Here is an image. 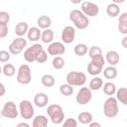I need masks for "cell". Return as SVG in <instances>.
<instances>
[{
	"instance_id": "cell-3",
	"label": "cell",
	"mask_w": 127,
	"mask_h": 127,
	"mask_svg": "<svg viewBox=\"0 0 127 127\" xmlns=\"http://www.w3.org/2000/svg\"><path fill=\"white\" fill-rule=\"evenodd\" d=\"M119 112V107H118V100L116 97L109 96L103 104V113L106 117L108 118H114L117 116Z\"/></svg>"
},
{
	"instance_id": "cell-17",
	"label": "cell",
	"mask_w": 127,
	"mask_h": 127,
	"mask_svg": "<svg viewBox=\"0 0 127 127\" xmlns=\"http://www.w3.org/2000/svg\"><path fill=\"white\" fill-rule=\"evenodd\" d=\"M118 31L123 35H127V12L122 13L118 18Z\"/></svg>"
},
{
	"instance_id": "cell-29",
	"label": "cell",
	"mask_w": 127,
	"mask_h": 127,
	"mask_svg": "<svg viewBox=\"0 0 127 127\" xmlns=\"http://www.w3.org/2000/svg\"><path fill=\"white\" fill-rule=\"evenodd\" d=\"M102 68H103V67H101V66L95 64L94 63L90 62V63L88 64V65H87V72H88L90 75L96 76V75H98V74L102 71Z\"/></svg>"
},
{
	"instance_id": "cell-43",
	"label": "cell",
	"mask_w": 127,
	"mask_h": 127,
	"mask_svg": "<svg viewBox=\"0 0 127 127\" xmlns=\"http://www.w3.org/2000/svg\"><path fill=\"white\" fill-rule=\"evenodd\" d=\"M30 125L28 124V123H26V122H21V123H19L18 125H17V127H29Z\"/></svg>"
},
{
	"instance_id": "cell-2",
	"label": "cell",
	"mask_w": 127,
	"mask_h": 127,
	"mask_svg": "<svg viewBox=\"0 0 127 127\" xmlns=\"http://www.w3.org/2000/svg\"><path fill=\"white\" fill-rule=\"evenodd\" d=\"M47 114L54 124L59 125L64 122V112L62 106L59 104H50L47 108Z\"/></svg>"
},
{
	"instance_id": "cell-38",
	"label": "cell",
	"mask_w": 127,
	"mask_h": 127,
	"mask_svg": "<svg viewBox=\"0 0 127 127\" xmlns=\"http://www.w3.org/2000/svg\"><path fill=\"white\" fill-rule=\"evenodd\" d=\"M47 60H48V52L45 51V50H43L41 52V54L39 55V57H38V59H37L36 62L38 64H44V63L47 62Z\"/></svg>"
},
{
	"instance_id": "cell-5",
	"label": "cell",
	"mask_w": 127,
	"mask_h": 127,
	"mask_svg": "<svg viewBox=\"0 0 127 127\" xmlns=\"http://www.w3.org/2000/svg\"><path fill=\"white\" fill-rule=\"evenodd\" d=\"M65 80L72 86H82L86 82V75L81 71H70L66 74Z\"/></svg>"
},
{
	"instance_id": "cell-33",
	"label": "cell",
	"mask_w": 127,
	"mask_h": 127,
	"mask_svg": "<svg viewBox=\"0 0 127 127\" xmlns=\"http://www.w3.org/2000/svg\"><path fill=\"white\" fill-rule=\"evenodd\" d=\"M52 64H53V67L55 69H62L64 64H65V62L64 60V58H62L61 56H57L53 59V62H52Z\"/></svg>"
},
{
	"instance_id": "cell-40",
	"label": "cell",
	"mask_w": 127,
	"mask_h": 127,
	"mask_svg": "<svg viewBox=\"0 0 127 127\" xmlns=\"http://www.w3.org/2000/svg\"><path fill=\"white\" fill-rule=\"evenodd\" d=\"M8 35V25L0 24V38L3 39Z\"/></svg>"
},
{
	"instance_id": "cell-24",
	"label": "cell",
	"mask_w": 127,
	"mask_h": 127,
	"mask_svg": "<svg viewBox=\"0 0 127 127\" xmlns=\"http://www.w3.org/2000/svg\"><path fill=\"white\" fill-rule=\"evenodd\" d=\"M103 86V79L99 76H94L90 81H89V84H88V87L91 89V90H99L101 87Z\"/></svg>"
},
{
	"instance_id": "cell-8",
	"label": "cell",
	"mask_w": 127,
	"mask_h": 127,
	"mask_svg": "<svg viewBox=\"0 0 127 127\" xmlns=\"http://www.w3.org/2000/svg\"><path fill=\"white\" fill-rule=\"evenodd\" d=\"M19 110L13 101H7L1 110V115L8 119H15L19 115Z\"/></svg>"
},
{
	"instance_id": "cell-45",
	"label": "cell",
	"mask_w": 127,
	"mask_h": 127,
	"mask_svg": "<svg viewBox=\"0 0 127 127\" xmlns=\"http://www.w3.org/2000/svg\"><path fill=\"white\" fill-rule=\"evenodd\" d=\"M113 3H116V4H121V3H124L126 0H111Z\"/></svg>"
},
{
	"instance_id": "cell-15",
	"label": "cell",
	"mask_w": 127,
	"mask_h": 127,
	"mask_svg": "<svg viewBox=\"0 0 127 127\" xmlns=\"http://www.w3.org/2000/svg\"><path fill=\"white\" fill-rule=\"evenodd\" d=\"M42 36V31L40 30L39 27H31L27 33V38L31 42H37L41 39Z\"/></svg>"
},
{
	"instance_id": "cell-4",
	"label": "cell",
	"mask_w": 127,
	"mask_h": 127,
	"mask_svg": "<svg viewBox=\"0 0 127 127\" xmlns=\"http://www.w3.org/2000/svg\"><path fill=\"white\" fill-rule=\"evenodd\" d=\"M17 82L23 85H27L32 80V71L28 64H21L17 70L16 76Z\"/></svg>"
},
{
	"instance_id": "cell-21",
	"label": "cell",
	"mask_w": 127,
	"mask_h": 127,
	"mask_svg": "<svg viewBox=\"0 0 127 127\" xmlns=\"http://www.w3.org/2000/svg\"><path fill=\"white\" fill-rule=\"evenodd\" d=\"M33 127H46L48 126V117L45 115H37L33 118Z\"/></svg>"
},
{
	"instance_id": "cell-27",
	"label": "cell",
	"mask_w": 127,
	"mask_h": 127,
	"mask_svg": "<svg viewBox=\"0 0 127 127\" xmlns=\"http://www.w3.org/2000/svg\"><path fill=\"white\" fill-rule=\"evenodd\" d=\"M102 88H103V92H104L106 95H108V96L114 95V94L116 93V90H117V89H116V85H115L113 82H111V81L105 82V83L103 84Z\"/></svg>"
},
{
	"instance_id": "cell-30",
	"label": "cell",
	"mask_w": 127,
	"mask_h": 127,
	"mask_svg": "<svg viewBox=\"0 0 127 127\" xmlns=\"http://www.w3.org/2000/svg\"><path fill=\"white\" fill-rule=\"evenodd\" d=\"M73 52H74V54H75L76 56H78V57H83V56H85V55L88 53V49H87V46H86L85 44L80 43V44H77V45L73 48Z\"/></svg>"
},
{
	"instance_id": "cell-32",
	"label": "cell",
	"mask_w": 127,
	"mask_h": 127,
	"mask_svg": "<svg viewBox=\"0 0 127 127\" xmlns=\"http://www.w3.org/2000/svg\"><path fill=\"white\" fill-rule=\"evenodd\" d=\"M60 92L64 95V96H70L73 93V87L72 85H70L69 83H64L60 86Z\"/></svg>"
},
{
	"instance_id": "cell-7",
	"label": "cell",
	"mask_w": 127,
	"mask_h": 127,
	"mask_svg": "<svg viewBox=\"0 0 127 127\" xmlns=\"http://www.w3.org/2000/svg\"><path fill=\"white\" fill-rule=\"evenodd\" d=\"M19 112L23 119H25V120L32 119L35 114V110H34V106H33L32 102L27 99L22 100L19 103Z\"/></svg>"
},
{
	"instance_id": "cell-26",
	"label": "cell",
	"mask_w": 127,
	"mask_h": 127,
	"mask_svg": "<svg viewBox=\"0 0 127 127\" xmlns=\"http://www.w3.org/2000/svg\"><path fill=\"white\" fill-rule=\"evenodd\" d=\"M116 98L119 102H121L124 105H127V88L120 87L116 90Z\"/></svg>"
},
{
	"instance_id": "cell-34",
	"label": "cell",
	"mask_w": 127,
	"mask_h": 127,
	"mask_svg": "<svg viewBox=\"0 0 127 127\" xmlns=\"http://www.w3.org/2000/svg\"><path fill=\"white\" fill-rule=\"evenodd\" d=\"M91 62L94 63L95 64H97V65L103 67V65L105 64V62H106V61H105V58H103V56H102V54H101V55H97V56L91 58Z\"/></svg>"
},
{
	"instance_id": "cell-22",
	"label": "cell",
	"mask_w": 127,
	"mask_h": 127,
	"mask_svg": "<svg viewBox=\"0 0 127 127\" xmlns=\"http://www.w3.org/2000/svg\"><path fill=\"white\" fill-rule=\"evenodd\" d=\"M41 40L43 43L45 44H51L54 40V32L52 29L48 28V29H45L43 32H42V36H41Z\"/></svg>"
},
{
	"instance_id": "cell-23",
	"label": "cell",
	"mask_w": 127,
	"mask_h": 127,
	"mask_svg": "<svg viewBox=\"0 0 127 127\" xmlns=\"http://www.w3.org/2000/svg\"><path fill=\"white\" fill-rule=\"evenodd\" d=\"M117 74H118V71L114 65H109L105 67L103 70V76L107 79H113L117 76Z\"/></svg>"
},
{
	"instance_id": "cell-6",
	"label": "cell",
	"mask_w": 127,
	"mask_h": 127,
	"mask_svg": "<svg viewBox=\"0 0 127 127\" xmlns=\"http://www.w3.org/2000/svg\"><path fill=\"white\" fill-rule=\"evenodd\" d=\"M43 47L40 44H34L24 51V59L28 63H34L37 61L39 55L43 51Z\"/></svg>"
},
{
	"instance_id": "cell-36",
	"label": "cell",
	"mask_w": 127,
	"mask_h": 127,
	"mask_svg": "<svg viewBox=\"0 0 127 127\" xmlns=\"http://www.w3.org/2000/svg\"><path fill=\"white\" fill-rule=\"evenodd\" d=\"M10 55H11V53L8 52V51H4V50L0 51V62L1 63H7V62H9L10 59H11V56Z\"/></svg>"
},
{
	"instance_id": "cell-31",
	"label": "cell",
	"mask_w": 127,
	"mask_h": 127,
	"mask_svg": "<svg viewBox=\"0 0 127 127\" xmlns=\"http://www.w3.org/2000/svg\"><path fill=\"white\" fill-rule=\"evenodd\" d=\"M2 72L5 76L7 77H11L13 75H15L16 73V68L15 66L12 64H5L3 65V68H2Z\"/></svg>"
},
{
	"instance_id": "cell-25",
	"label": "cell",
	"mask_w": 127,
	"mask_h": 127,
	"mask_svg": "<svg viewBox=\"0 0 127 127\" xmlns=\"http://www.w3.org/2000/svg\"><path fill=\"white\" fill-rule=\"evenodd\" d=\"M77 119L78 121L81 123V124H89L92 120H93V116L90 112H87V111H83V112H80L77 116Z\"/></svg>"
},
{
	"instance_id": "cell-20",
	"label": "cell",
	"mask_w": 127,
	"mask_h": 127,
	"mask_svg": "<svg viewBox=\"0 0 127 127\" xmlns=\"http://www.w3.org/2000/svg\"><path fill=\"white\" fill-rule=\"evenodd\" d=\"M52 24V19L47 15H42L37 19V25L40 29H48Z\"/></svg>"
},
{
	"instance_id": "cell-13",
	"label": "cell",
	"mask_w": 127,
	"mask_h": 127,
	"mask_svg": "<svg viewBox=\"0 0 127 127\" xmlns=\"http://www.w3.org/2000/svg\"><path fill=\"white\" fill-rule=\"evenodd\" d=\"M61 38L64 44H71L75 38V29L72 26H65L62 31Z\"/></svg>"
},
{
	"instance_id": "cell-10",
	"label": "cell",
	"mask_w": 127,
	"mask_h": 127,
	"mask_svg": "<svg viewBox=\"0 0 127 127\" xmlns=\"http://www.w3.org/2000/svg\"><path fill=\"white\" fill-rule=\"evenodd\" d=\"M92 90L89 88V87H86V86H83L81 87L76 96H75V100L76 102L79 104V105H85L87 103L90 102V100L92 99Z\"/></svg>"
},
{
	"instance_id": "cell-12",
	"label": "cell",
	"mask_w": 127,
	"mask_h": 127,
	"mask_svg": "<svg viewBox=\"0 0 127 127\" xmlns=\"http://www.w3.org/2000/svg\"><path fill=\"white\" fill-rule=\"evenodd\" d=\"M47 52L51 56H61L65 53V47L61 42H52L49 44Z\"/></svg>"
},
{
	"instance_id": "cell-18",
	"label": "cell",
	"mask_w": 127,
	"mask_h": 127,
	"mask_svg": "<svg viewBox=\"0 0 127 127\" xmlns=\"http://www.w3.org/2000/svg\"><path fill=\"white\" fill-rule=\"evenodd\" d=\"M29 29L30 28H29L28 24L24 21H21L18 24H16V26H15V34L18 37H23L24 35H26L28 33Z\"/></svg>"
},
{
	"instance_id": "cell-16",
	"label": "cell",
	"mask_w": 127,
	"mask_h": 127,
	"mask_svg": "<svg viewBox=\"0 0 127 127\" xmlns=\"http://www.w3.org/2000/svg\"><path fill=\"white\" fill-rule=\"evenodd\" d=\"M105 61L110 65H116L117 64H119L120 56L116 51H108L105 55Z\"/></svg>"
},
{
	"instance_id": "cell-11",
	"label": "cell",
	"mask_w": 127,
	"mask_h": 127,
	"mask_svg": "<svg viewBox=\"0 0 127 127\" xmlns=\"http://www.w3.org/2000/svg\"><path fill=\"white\" fill-rule=\"evenodd\" d=\"M81 11L87 16V17H95L99 13V7L97 4L92 3L90 1H83L80 5Z\"/></svg>"
},
{
	"instance_id": "cell-1",
	"label": "cell",
	"mask_w": 127,
	"mask_h": 127,
	"mask_svg": "<svg viewBox=\"0 0 127 127\" xmlns=\"http://www.w3.org/2000/svg\"><path fill=\"white\" fill-rule=\"evenodd\" d=\"M69 20L79 30H84L89 25L88 17L81 10H77V9L71 10L69 12Z\"/></svg>"
},
{
	"instance_id": "cell-19",
	"label": "cell",
	"mask_w": 127,
	"mask_h": 127,
	"mask_svg": "<svg viewBox=\"0 0 127 127\" xmlns=\"http://www.w3.org/2000/svg\"><path fill=\"white\" fill-rule=\"evenodd\" d=\"M120 13V8H119V4L116 3H110L107 5L106 7V14L110 17V18H115L119 15Z\"/></svg>"
},
{
	"instance_id": "cell-28",
	"label": "cell",
	"mask_w": 127,
	"mask_h": 127,
	"mask_svg": "<svg viewBox=\"0 0 127 127\" xmlns=\"http://www.w3.org/2000/svg\"><path fill=\"white\" fill-rule=\"evenodd\" d=\"M41 82L44 86L46 87H52L55 85L56 83V80H55V77L50 74V73H47V74H44L42 77H41Z\"/></svg>"
},
{
	"instance_id": "cell-37",
	"label": "cell",
	"mask_w": 127,
	"mask_h": 127,
	"mask_svg": "<svg viewBox=\"0 0 127 127\" xmlns=\"http://www.w3.org/2000/svg\"><path fill=\"white\" fill-rule=\"evenodd\" d=\"M10 21V14L6 11L0 12V24H8Z\"/></svg>"
},
{
	"instance_id": "cell-39",
	"label": "cell",
	"mask_w": 127,
	"mask_h": 127,
	"mask_svg": "<svg viewBox=\"0 0 127 127\" xmlns=\"http://www.w3.org/2000/svg\"><path fill=\"white\" fill-rule=\"evenodd\" d=\"M64 126H66V127H76L77 126V121L74 118L69 117V118H67V119L64 120Z\"/></svg>"
},
{
	"instance_id": "cell-42",
	"label": "cell",
	"mask_w": 127,
	"mask_h": 127,
	"mask_svg": "<svg viewBox=\"0 0 127 127\" xmlns=\"http://www.w3.org/2000/svg\"><path fill=\"white\" fill-rule=\"evenodd\" d=\"M88 125H89V127H100V126H101V125H100V123H97V122H92V121H91V122H90Z\"/></svg>"
},
{
	"instance_id": "cell-14",
	"label": "cell",
	"mask_w": 127,
	"mask_h": 127,
	"mask_svg": "<svg viewBox=\"0 0 127 127\" xmlns=\"http://www.w3.org/2000/svg\"><path fill=\"white\" fill-rule=\"evenodd\" d=\"M49 103V96L44 92H39L34 96V104L37 107H45Z\"/></svg>"
},
{
	"instance_id": "cell-46",
	"label": "cell",
	"mask_w": 127,
	"mask_h": 127,
	"mask_svg": "<svg viewBox=\"0 0 127 127\" xmlns=\"http://www.w3.org/2000/svg\"><path fill=\"white\" fill-rule=\"evenodd\" d=\"M72 4H79V3H81L82 2V0H69Z\"/></svg>"
},
{
	"instance_id": "cell-9",
	"label": "cell",
	"mask_w": 127,
	"mask_h": 127,
	"mask_svg": "<svg viewBox=\"0 0 127 127\" xmlns=\"http://www.w3.org/2000/svg\"><path fill=\"white\" fill-rule=\"evenodd\" d=\"M26 46H27V40L23 37H18L10 43L8 50L11 53V55H19L23 52Z\"/></svg>"
},
{
	"instance_id": "cell-41",
	"label": "cell",
	"mask_w": 127,
	"mask_h": 127,
	"mask_svg": "<svg viewBox=\"0 0 127 127\" xmlns=\"http://www.w3.org/2000/svg\"><path fill=\"white\" fill-rule=\"evenodd\" d=\"M121 45H122L123 48H125V49L127 50V35L121 40Z\"/></svg>"
},
{
	"instance_id": "cell-44",
	"label": "cell",
	"mask_w": 127,
	"mask_h": 127,
	"mask_svg": "<svg viewBox=\"0 0 127 127\" xmlns=\"http://www.w3.org/2000/svg\"><path fill=\"white\" fill-rule=\"evenodd\" d=\"M0 86H1V94H0V96H3L5 94V86H4L3 83H1Z\"/></svg>"
},
{
	"instance_id": "cell-35",
	"label": "cell",
	"mask_w": 127,
	"mask_h": 127,
	"mask_svg": "<svg viewBox=\"0 0 127 127\" xmlns=\"http://www.w3.org/2000/svg\"><path fill=\"white\" fill-rule=\"evenodd\" d=\"M101 54H102V51L97 46H92V47H90L88 49V56H89L90 59L95 57V56H97V55H101Z\"/></svg>"
}]
</instances>
